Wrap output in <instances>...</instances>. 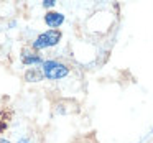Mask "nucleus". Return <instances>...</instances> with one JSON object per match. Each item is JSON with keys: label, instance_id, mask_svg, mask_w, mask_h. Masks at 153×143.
Listing matches in <instances>:
<instances>
[{"label": "nucleus", "instance_id": "obj_1", "mask_svg": "<svg viewBox=\"0 0 153 143\" xmlns=\"http://www.w3.org/2000/svg\"><path fill=\"white\" fill-rule=\"evenodd\" d=\"M41 73L46 79L50 81H58V79H63L69 74V67L66 64L59 63V61H54V59H46L43 64H41Z\"/></svg>", "mask_w": 153, "mask_h": 143}, {"label": "nucleus", "instance_id": "obj_2", "mask_svg": "<svg viewBox=\"0 0 153 143\" xmlns=\"http://www.w3.org/2000/svg\"><path fill=\"white\" fill-rule=\"evenodd\" d=\"M61 33L59 30H48V31H43L41 35H38L35 38V41L31 43V48L36 51L40 50H46V48H51V46H56L58 43L61 41Z\"/></svg>", "mask_w": 153, "mask_h": 143}, {"label": "nucleus", "instance_id": "obj_3", "mask_svg": "<svg viewBox=\"0 0 153 143\" xmlns=\"http://www.w3.org/2000/svg\"><path fill=\"white\" fill-rule=\"evenodd\" d=\"M20 58H22V63L25 64V66H41V64L45 63V59L40 56V53H38L36 50H33V48H23L22 50V54H20Z\"/></svg>", "mask_w": 153, "mask_h": 143}, {"label": "nucleus", "instance_id": "obj_4", "mask_svg": "<svg viewBox=\"0 0 153 143\" xmlns=\"http://www.w3.org/2000/svg\"><path fill=\"white\" fill-rule=\"evenodd\" d=\"M64 21V15L59 12H48L45 15V23L51 28V30H58Z\"/></svg>", "mask_w": 153, "mask_h": 143}, {"label": "nucleus", "instance_id": "obj_5", "mask_svg": "<svg viewBox=\"0 0 153 143\" xmlns=\"http://www.w3.org/2000/svg\"><path fill=\"white\" fill-rule=\"evenodd\" d=\"M25 81L27 82H38V81H43V73H41V67L38 69V67H30V69H27V73H25Z\"/></svg>", "mask_w": 153, "mask_h": 143}, {"label": "nucleus", "instance_id": "obj_6", "mask_svg": "<svg viewBox=\"0 0 153 143\" xmlns=\"http://www.w3.org/2000/svg\"><path fill=\"white\" fill-rule=\"evenodd\" d=\"M54 5H56V2H54V0H45V2H43V7L45 8H53Z\"/></svg>", "mask_w": 153, "mask_h": 143}, {"label": "nucleus", "instance_id": "obj_7", "mask_svg": "<svg viewBox=\"0 0 153 143\" xmlns=\"http://www.w3.org/2000/svg\"><path fill=\"white\" fill-rule=\"evenodd\" d=\"M17 143H31V142H30V138H27V136H25V138H20Z\"/></svg>", "mask_w": 153, "mask_h": 143}, {"label": "nucleus", "instance_id": "obj_8", "mask_svg": "<svg viewBox=\"0 0 153 143\" xmlns=\"http://www.w3.org/2000/svg\"><path fill=\"white\" fill-rule=\"evenodd\" d=\"M0 143H10L7 138H0Z\"/></svg>", "mask_w": 153, "mask_h": 143}, {"label": "nucleus", "instance_id": "obj_9", "mask_svg": "<svg viewBox=\"0 0 153 143\" xmlns=\"http://www.w3.org/2000/svg\"><path fill=\"white\" fill-rule=\"evenodd\" d=\"M5 127H7V123H0V132H2V130H4Z\"/></svg>", "mask_w": 153, "mask_h": 143}]
</instances>
